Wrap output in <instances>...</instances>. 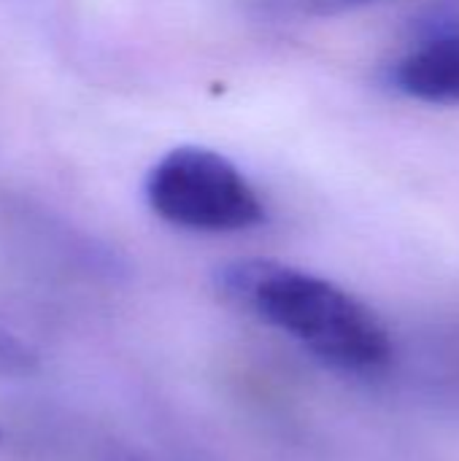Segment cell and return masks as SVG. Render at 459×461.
<instances>
[{"label": "cell", "instance_id": "1", "mask_svg": "<svg viewBox=\"0 0 459 461\" xmlns=\"http://www.w3.org/2000/svg\"><path fill=\"white\" fill-rule=\"evenodd\" d=\"M216 289L335 370L371 375L392 362L395 348L381 319L322 276L273 259H238L219 267Z\"/></svg>", "mask_w": 459, "mask_h": 461}, {"label": "cell", "instance_id": "2", "mask_svg": "<svg viewBox=\"0 0 459 461\" xmlns=\"http://www.w3.org/2000/svg\"><path fill=\"white\" fill-rule=\"evenodd\" d=\"M146 203L162 221L192 232H243L265 221L246 176L203 146L168 151L146 176Z\"/></svg>", "mask_w": 459, "mask_h": 461}, {"label": "cell", "instance_id": "3", "mask_svg": "<svg viewBox=\"0 0 459 461\" xmlns=\"http://www.w3.org/2000/svg\"><path fill=\"white\" fill-rule=\"evenodd\" d=\"M390 84L422 103L459 105V0H433L411 16Z\"/></svg>", "mask_w": 459, "mask_h": 461}, {"label": "cell", "instance_id": "4", "mask_svg": "<svg viewBox=\"0 0 459 461\" xmlns=\"http://www.w3.org/2000/svg\"><path fill=\"white\" fill-rule=\"evenodd\" d=\"M260 14L271 19H322L357 8H368L384 0H254Z\"/></svg>", "mask_w": 459, "mask_h": 461}, {"label": "cell", "instance_id": "5", "mask_svg": "<svg viewBox=\"0 0 459 461\" xmlns=\"http://www.w3.org/2000/svg\"><path fill=\"white\" fill-rule=\"evenodd\" d=\"M38 348L0 324V378H24L38 373Z\"/></svg>", "mask_w": 459, "mask_h": 461}, {"label": "cell", "instance_id": "6", "mask_svg": "<svg viewBox=\"0 0 459 461\" xmlns=\"http://www.w3.org/2000/svg\"><path fill=\"white\" fill-rule=\"evenodd\" d=\"M0 438H3V432H0Z\"/></svg>", "mask_w": 459, "mask_h": 461}]
</instances>
